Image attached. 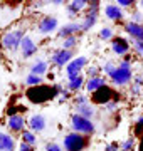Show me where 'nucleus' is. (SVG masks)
Wrapping results in <instances>:
<instances>
[{
	"mask_svg": "<svg viewBox=\"0 0 143 151\" xmlns=\"http://www.w3.org/2000/svg\"><path fill=\"white\" fill-rule=\"evenodd\" d=\"M138 126H143V116L142 118H138Z\"/></svg>",
	"mask_w": 143,
	"mask_h": 151,
	"instance_id": "39",
	"label": "nucleus"
},
{
	"mask_svg": "<svg viewBox=\"0 0 143 151\" xmlns=\"http://www.w3.org/2000/svg\"><path fill=\"white\" fill-rule=\"evenodd\" d=\"M17 151H34V148H32L30 145H27V143H24V141H22V143H20V146H19V150H17Z\"/></svg>",
	"mask_w": 143,
	"mask_h": 151,
	"instance_id": "32",
	"label": "nucleus"
},
{
	"mask_svg": "<svg viewBox=\"0 0 143 151\" xmlns=\"http://www.w3.org/2000/svg\"><path fill=\"white\" fill-rule=\"evenodd\" d=\"M111 50H113L115 54H118V55H125L128 50H130V44L121 37L113 39V40H111Z\"/></svg>",
	"mask_w": 143,
	"mask_h": 151,
	"instance_id": "15",
	"label": "nucleus"
},
{
	"mask_svg": "<svg viewBox=\"0 0 143 151\" xmlns=\"http://www.w3.org/2000/svg\"><path fill=\"white\" fill-rule=\"evenodd\" d=\"M115 69H116V65L113 64V62H106V64L103 65V70H105L106 76H111L113 72H115Z\"/></svg>",
	"mask_w": 143,
	"mask_h": 151,
	"instance_id": "27",
	"label": "nucleus"
},
{
	"mask_svg": "<svg viewBox=\"0 0 143 151\" xmlns=\"http://www.w3.org/2000/svg\"><path fill=\"white\" fill-rule=\"evenodd\" d=\"M7 126L14 133H22L24 126H25V119H24L22 114H10L7 119Z\"/></svg>",
	"mask_w": 143,
	"mask_h": 151,
	"instance_id": "11",
	"label": "nucleus"
},
{
	"mask_svg": "<svg viewBox=\"0 0 143 151\" xmlns=\"http://www.w3.org/2000/svg\"><path fill=\"white\" fill-rule=\"evenodd\" d=\"M105 151H118V146H116V145H106L105 146Z\"/></svg>",
	"mask_w": 143,
	"mask_h": 151,
	"instance_id": "35",
	"label": "nucleus"
},
{
	"mask_svg": "<svg viewBox=\"0 0 143 151\" xmlns=\"http://www.w3.org/2000/svg\"><path fill=\"white\" fill-rule=\"evenodd\" d=\"M125 30H126V34H128L131 39L143 42V25H140V24H135V22L130 20L126 25H125Z\"/></svg>",
	"mask_w": 143,
	"mask_h": 151,
	"instance_id": "14",
	"label": "nucleus"
},
{
	"mask_svg": "<svg viewBox=\"0 0 143 151\" xmlns=\"http://www.w3.org/2000/svg\"><path fill=\"white\" fill-rule=\"evenodd\" d=\"M105 15L110 20H121L123 19V10L118 4H108L105 7Z\"/></svg>",
	"mask_w": 143,
	"mask_h": 151,
	"instance_id": "16",
	"label": "nucleus"
},
{
	"mask_svg": "<svg viewBox=\"0 0 143 151\" xmlns=\"http://www.w3.org/2000/svg\"><path fill=\"white\" fill-rule=\"evenodd\" d=\"M99 39H103V40H108V39H113V30L110 27H103L99 30Z\"/></svg>",
	"mask_w": 143,
	"mask_h": 151,
	"instance_id": "25",
	"label": "nucleus"
},
{
	"mask_svg": "<svg viewBox=\"0 0 143 151\" xmlns=\"http://www.w3.org/2000/svg\"><path fill=\"white\" fill-rule=\"evenodd\" d=\"M110 79L116 86H125V84H128L133 79L131 67H120V65H116L115 72L110 76Z\"/></svg>",
	"mask_w": 143,
	"mask_h": 151,
	"instance_id": "5",
	"label": "nucleus"
},
{
	"mask_svg": "<svg viewBox=\"0 0 143 151\" xmlns=\"http://www.w3.org/2000/svg\"><path fill=\"white\" fill-rule=\"evenodd\" d=\"M46 151H62V148L57 143H47L46 145Z\"/></svg>",
	"mask_w": 143,
	"mask_h": 151,
	"instance_id": "29",
	"label": "nucleus"
},
{
	"mask_svg": "<svg viewBox=\"0 0 143 151\" xmlns=\"http://www.w3.org/2000/svg\"><path fill=\"white\" fill-rule=\"evenodd\" d=\"M140 87H142L140 84H135V86L131 87V94H138V92H140Z\"/></svg>",
	"mask_w": 143,
	"mask_h": 151,
	"instance_id": "37",
	"label": "nucleus"
},
{
	"mask_svg": "<svg viewBox=\"0 0 143 151\" xmlns=\"http://www.w3.org/2000/svg\"><path fill=\"white\" fill-rule=\"evenodd\" d=\"M24 30L22 29H12V30H7L4 35H2V45L5 50H17V49H20L22 45V40H24Z\"/></svg>",
	"mask_w": 143,
	"mask_h": 151,
	"instance_id": "1",
	"label": "nucleus"
},
{
	"mask_svg": "<svg viewBox=\"0 0 143 151\" xmlns=\"http://www.w3.org/2000/svg\"><path fill=\"white\" fill-rule=\"evenodd\" d=\"M83 84H84V77H83V74L81 76H76V77H71V79H67V89L69 91H79L81 87H83Z\"/></svg>",
	"mask_w": 143,
	"mask_h": 151,
	"instance_id": "21",
	"label": "nucleus"
},
{
	"mask_svg": "<svg viewBox=\"0 0 143 151\" xmlns=\"http://www.w3.org/2000/svg\"><path fill=\"white\" fill-rule=\"evenodd\" d=\"M140 7H142V10H143V0H142V2H140Z\"/></svg>",
	"mask_w": 143,
	"mask_h": 151,
	"instance_id": "40",
	"label": "nucleus"
},
{
	"mask_svg": "<svg viewBox=\"0 0 143 151\" xmlns=\"http://www.w3.org/2000/svg\"><path fill=\"white\" fill-rule=\"evenodd\" d=\"M84 104H89V99L84 94H79L76 97V106H84Z\"/></svg>",
	"mask_w": 143,
	"mask_h": 151,
	"instance_id": "28",
	"label": "nucleus"
},
{
	"mask_svg": "<svg viewBox=\"0 0 143 151\" xmlns=\"http://www.w3.org/2000/svg\"><path fill=\"white\" fill-rule=\"evenodd\" d=\"M15 139L7 133H0V151H14Z\"/></svg>",
	"mask_w": 143,
	"mask_h": 151,
	"instance_id": "18",
	"label": "nucleus"
},
{
	"mask_svg": "<svg viewBox=\"0 0 143 151\" xmlns=\"http://www.w3.org/2000/svg\"><path fill=\"white\" fill-rule=\"evenodd\" d=\"M57 25H59L57 19L47 15V17H42V19H40V22H39V25H37V30H39V34L47 35V34L54 32L56 29H57Z\"/></svg>",
	"mask_w": 143,
	"mask_h": 151,
	"instance_id": "7",
	"label": "nucleus"
},
{
	"mask_svg": "<svg viewBox=\"0 0 143 151\" xmlns=\"http://www.w3.org/2000/svg\"><path fill=\"white\" fill-rule=\"evenodd\" d=\"M133 148H135V138H128L121 145V151H131Z\"/></svg>",
	"mask_w": 143,
	"mask_h": 151,
	"instance_id": "26",
	"label": "nucleus"
},
{
	"mask_svg": "<svg viewBox=\"0 0 143 151\" xmlns=\"http://www.w3.org/2000/svg\"><path fill=\"white\" fill-rule=\"evenodd\" d=\"M88 64V59L83 57V55H79V57H74V59L66 65V76L67 79H71V77H76V76H81V70L83 67Z\"/></svg>",
	"mask_w": 143,
	"mask_h": 151,
	"instance_id": "6",
	"label": "nucleus"
},
{
	"mask_svg": "<svg viewBox=\"0 0 143 151\" xmlns=\"http://www.w3.org/2000/svg\"><path fill=\"white\" fill-rule=\"evenodd\" d=\"M106 86V81L99 76V77H93V79H88V84H86V89H88V92H96L99 91V89H103V87Z\"/></svg>",
	"mask_w": 143,
	"mask_h": 151,
	"instance_id": "19",
	"label": "nucleus"
},
{
	"mask_svg": "<svg viewBox=\"0 0 143 151\" xmlns=\"http://www.w3.org/2000/svg\"><path fill=\"white\" fill-rule=\"evenodd\" d=\"M118 65H120V67H131V62H130V60H121Z\"/></svg>",
	"mask_w": 143,
	"mask_h": 151,
	"instance_id": "36",
	"label": "nucleus"
},
{
	"mask_svg": "<svg viewBox=\"0 0 143 151\" xmlns=\"http://www.w3.org/2000/svg\"><path fill=\"white\" fill-rule=\"evenodd\" d=\"M76 114L83 116L86 119H93L96 116V109L93 104H84V106H76Z\"/></svg>",
	"mask_w": 143,
	"mask_h": 151,
	"instance_id": "20",
	"label": "nucleus"
},
{
	"mask_svg": "<svg viewBox=\"0 0 143 151\" xmlns=\"http://www.w3.org/2000/svg\"><path fill=\"white\" fill-rule=\"evenodd\" d=\"M98 12H99V2H89L88 5V14L84 15L83 22H81V27H83V32H88L91 30L96 20H98Z\"/></svg>",
	"mask_w": 143,
	"mask_h": 151,
	"instance_id": "4",
	"label": "nucleus"
},
{
	"mask_svg": "<svg viewBox=\"0 0 143 151\" xmlns=\"http://www.w3.org/2000/svg\"><path fill=\"white\" fill-rule=\"evenodd\" d=\"M88 5H89V2H86V0H72V2H69V4L66 5V10H67L69 19H74L81 10L88 9Z\"/></svg>",
	"mask_w": 143,
	"mask_h": 151,
	"instance_id": "12",
	"label": "nucleus"
},
{
	"mask_svg": "<svg viewBox=\"0 0 143 151\" xmlns=\"http://www.w3.org/2000/svg\"><path fill=\"white\" fill-rule=\"evenodd\" d=\"M88 146V141L83 134H77V133H69L64 136V150L66 151H83Z\"/></svg>",
	"mask_w": 143,
	"mask_h": 151,
	"instance_id": "3",
	"label": "nucleus"
},
{
	"mask_svg": "<svg viewBox=\"0 0 143 151\" xmlns=\"http://www.w3.org/2000/svg\"><path fill=\"white\" fill-rule=\"evenodd\" d=\"M105 108L108 109L110 113H113V111H115V109L118 108V104H116V101H110V103H108V104H105Z\"/></svg>",
	"mask_w": 143,
	"mask_h": 151,
	"instance_id": "33",
	"label": "nucleus"
},
{
	"mask_svg": "<svg viewBox=\"0 0 143 151\" xmlns=\"http://www.w3.org/2000/svg\"><path fill=\"white\" fill-rule=\"evenodd\" d=\"M22 141L27 143V145H30V146H34L37 143V136H35V133H32L30 129H24L22 131Z\"/></svg>",
	"mask_w": 143,
	"mask_h": 151,
	"instance_id": "23",
	"label": "nucleus"
},
{
	"mask_svg": "<svg viewBox=\"0 0 143 151\" xmlns=\"http://www.w3.org/2000/svg\"><path fill=\"white\" fill-rule=\"evenodd\" d=\"M51 4H52V5H62L64 2H61V0H54V2H51Z\"/></svg>",
	"mask_w": 143,
	"mask_h": 151,
	"instance_id": "38",
	"label": "nucleus"
},
{
	"mask_svg": "<svg viewBox=\"0 0 143 151\" xmlns=\"http://www.w3.org/2000/svg\"><path fill=\"white\" fill-rule=\"evenodd\" d=\"M71 128L74 133H77V134H93L94 133V123L91 121V119H86L83 118V116H79V114H74L71 118Z\"/></svg>",
	"mask_w": 143,
	"mask_h": 151,
	"instance_id": "2",
	"label": "nucleus"
},
{
	"mask_svg": "<svg viewBox=\"0 0 143 151\" xmlns=\"http://www.w3.org/2000/svg\"><path fill=\"white\" fill-rule=\"evenodd\" d=\"M79 30H83L81 22H71V24H66L64 27H61V30L57 32V35L64 40V39H67V37L76 35V32H79Z\"/></svg>",
	"mask_w": 143,
	"mask_h": 151,
	"instance_id": "13",
	"label": "nucleus"
},
{
	"mask_svg": "<svg viewBox=\"0 0 143 151\" xmlns=\"http://www.w3.org/2000/svg\"><path fill=\"white\" fill-rule=\"evenodd\" d=\"M76 44H77L76 35H72V37H67V39H64V40H62V49H64V50H71V49L76 47Z\"/></svg>",
	"mask_w": 143,
	"mask_h": 151,
	"instance_id": "24",
	"label": "nucleus"
},
{
	"mask_svg": "<svg viewBox=\"0 0 143 151\" xmlns=\"http://www.w3.org/2000/svg\"><path fill=\"white\" fill-rule=\"evenodd\" d=\"M35 52H37V44L34 42V39L30 35H25L22 40V45H20V54H22V57L24 59H29Z\"/></svg>",
	"mask_w": 143,
	"mask_h": 151,
	"instance_id": "10",
	"label": "nucleus"
},
{
	"mask_svg": "<svg viewBox=\"0 0 143 151\" xmlns=\"http://www.w3.org/2000/svg\"><path fill=\"white\" fill-rule=\"evenodd\" d=\"M29 129L32 131V133H42L46 129V126H47V121H46V116L40 113H35L32 114L30 118H29Z\"/></svg>",
	"mask_w": 143,
	"mask_h": 151,
	"instance_id": "9",
	"label": "nucleus"
},
{
	"mask_svg": "<svg viewBox=\"0 0 143 151\" xmlns=\"http://www.w3.org/2000/svg\"><path fill=\"white\" fill-rule=\"evenodd\" d=\"M88 72H89V79H93V77H99V69L96 67V65H91Z\"/></svg>",
	"mask_w": 143,
	"mask_h": 151,
	"instance_id": "31",
	"label": "nucleus"
},
{
	"mask_svg": "<svg viewBox=\"0 0 143 151\" xmlns=\"http://www.w3.org/2000/svg\"><path fill=\"white\" fill-rule=\"evenodd\" d=\"M116 4H118V5L121 7V9H123V7H131V0H118V2H116Z\"/></svg>",
	"mask_w": 143,
	"mask_h": 151,
	"instance_id": "34",
	"label": "nucleus"
},
{
	"mask_svg": "<svg viewBox=\"0 0 143 151\" xmlns=\"http://www.w3.org/2000/svg\"><path fill=\"white\" fill-rule=\"evenodd\" d=\"M133 49H135L138 54L143 57V42H140V40H135V42H133Z\"/></svg>",
	"mask_w": 143,
	"mask_h": 151,
	"instance_id": "30",
	"label": "nucleus"
},
{
	"mask_svg": "<svg viewBox=\"0 0 143 151\" xmlns=\"http://www.w3.org/2000/svg\"><path fill=\"white\" fill-rule=\"evenodd\" d=\"M42 82H44V77H40V76H34V74H30V72H29L27 77H25V84L30 86V87H37V86H40Z\"/></svg>",
	"mask_w": 143,
	"mask_h": 151,
	"instance_id": "22",
	"label": "nucleus"
},
{
	"mask_svg": "<svg viewBox=\"0 0 143 151\" xmlns=\"http://www.w3.org/2000/svg\"><path fill=\"white\" fill-rule=\"evenodd\" d=\"M47 69H49V64H47V60L44 59H35L32 62V65H30V74L34 76H42L47 72Z\"/></svg>",
	"mask_w": 143,
	"mask_h": 151,
	"instance_id": "17",
	"label": "nucleus"
},
{
	"mask_svg": "<svg viewBox=\"0 0 143 151\" xmlns=\"http://www.w3.org/2000/svg\"><path fill=\"white\" fill-rule=\"evenodd\" d=\"M71 60H72V52L71 50H64V49H59V50H56L54 54L51 55V62L54 65H57V67H64Z\"/></svg>",
	"mask_w": 143,
	"mask_h": 151,
	"instance_id": "8",
	"label": "nucleus"
}]
</instances>
